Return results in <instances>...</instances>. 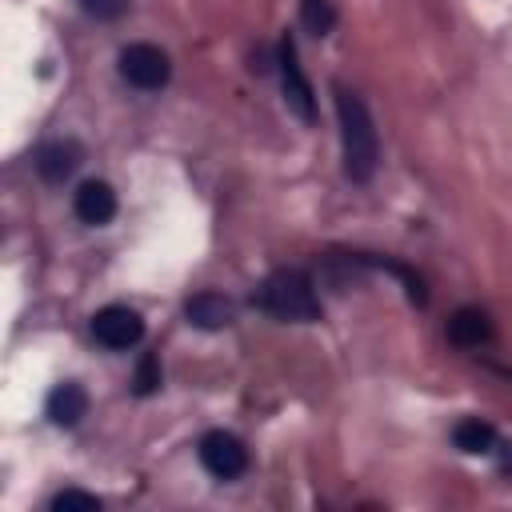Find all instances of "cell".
I'll return each instance as SVG.
<instances>
[{
	"label": "cell",
	"instance_id": "cell-1",
	"mask_svg": "<svg viewBox=\"0 0 512 512\" xmlns=\"http://www.w3.org/2000/svg\"><path fill=\"white\" fill-rule=\"evenodd\" d=\"M336 96V120H340V148H344V176L364 184L376 176L380 164V140H376V124L364 108V100L348 88V84H332Z\"/></svg>",
	"mask_w": 512,
	"mask_h": 512
},
{
	"label": "cell",
	"instance_id": "cell-8",
	"mask_svg": "<svg viewBox=\"0 0 512 512\" xmlns=\"http://www.w3.org/2000/svg\"><path fill=\"white\" fill-rule=\"evenodd\" d=\"M80 144L76 140H48V144H40V152H36V172L48 180V184H60V180H68L76 168H80Z\"/></svg>",
	"mask_w": 512,
	"mask_h": 512
},
{
	"label": "cell",
	"instance_id": "cell-7",
	"mask_svg": "<svg viewBox=\"0 0 512 512\" xmlns=\"http://www.w3.org/2000/svg\"><path fill=\"white\" fill-rule=\"evenodd\" d=\"M72 212L84 220V224H108L116 216V192L108 180H84L76 192H72Z\"/></svg>",
	"mask_w": 512,
	"mask_h": 512
},
{
	"label": "cell",
	"instance_id": "cell-12",
	"mask_svg": "<svg viewBox=\"0 0 512 512\" xmlns=\"http://www.w3.org/2000/svg\"><path fill=\"white\" fill-rule=\"evenodd\" d=\"M452 440H456V448H460V452L480 456V452H492L496 432H492V424H484V420L468 416V420H460V424L452 428Z\"/></svg>",
	"mask_w": 512,
	"mask_h": 512
},
{
	"label": "cell",
	"instance_id": "cell-14",
	"mask_svg": "<svg viewBox=\"0 0 512 512\" xmlns=\"http://www.w3.org/2000/svg\"><path fill=\"white\" fill-rule=\"evenodd\" d=\"M52 512H100V500L80 488H64L52 496Z\"/></svg>",
	"mask_w": 512,
	"mask_h": 512
},
{
	"label": "cell",
	"instance_id": "cell-15",
	"mask_svg": "<svg viewBox=\"0 0 512 512\" xmlns=\"http://www.w3.org/2000/svg\"><path fill=\"white\" fill-rule=\"evenodd\" d=\"M156 388H160V360H156V352H144L140 368H136V396H152Z\"/></svg>",
	"mask_w": 512,
	"mask_h": 512
},
{
	"label": "cell",
	"instance_id": "cell-16",
	"mask_svg": "<svg viewBox=\"0 0 512 512\" xmlns=\"http://www.w3.org/2000/svg\"><path fill=\"white\" fill-rule=\"evenodd\" d=\"M80 8L88 16H96V20H116V16H124L128 0H80Z\"/></svg>",
	"mask_w": 512,
	"mask_h": 512
},
{
	"label": "cell",
	"instance_id": "cell-11",
	"mask_svg": "<svg viewBox=\"0 0 512 512\" xmlns=\"http://www.w3.org/2000/svg\"><path fill=\"white\" fill-rule=\"evenodd\" d=\"M488 336H492V324H488V316H484L480 308H460V312H452V320H448V340H452V344H460V348H480Z\"/></svg>",
	"mask_w": 512,
	"mask_h": 512
},
{
	"label": "cell",
	"instance_id": "cell-13",
	"mask_svg": "<svg viewBox=\"0 0 512 512\" xmlns=\"http://www.w3.org/2000/svg\"><path fill=\"white\" fill-rule=\"evenodd\" d=\"M300 20L312 36H328L336 24V8H332V0H300Z\"/></svg>",
	"mask_w": 512,
	"mask_h": 512
},
{
	"label": "cell",
	"instance_id": "cell-9",
	"mask_svg": "<svg viewBox=\"0 0 512 512\" xmlns=\"http://www.w3.org/2000/svg\"><path fill=\"white\" fill-rule=\"evenodd\" d=\"M184 316H188V324H196L204 332H216V328H228L236 320V308L220 292H196V296L184 300Z\"/></svg>",
	"mask_w": 512,
	"mask_h": 512
},
{
	"label": "cell",
	"instance_id": "cell-3",
	"mask_svg": "<svg viewBox=\"0 0 512 512\" xmlns=\"http://www.w3.org/2000/svg\"><path fill=\"white\" fill-rule=\"evenodd\" d=\"M120 76H124L132 88L156 92V88L168 84V76H172V60H168L164 48L140 40V44H128V48L120 52Z\"/></svg>",
	"mask_w": 512,
	"mask_h": 512
},
{
	"label": "cell",
	"instance_id": "cell-2",
	"mask_svg": "<svg viewBox=\"0 0 512 512\" xmlns=\"http://www.w3.org/2000/svg\"><path fill=\"white\" fill-rule=\"evenodd\" d=\"M260 308L272 312L276 320H288V324L320 320L316 288H312L308 272H300V268H280V272H272V276L260 284Z\"/></svg>",
	"mask_w": 512,
	"mask_h": 512
},
{
	"label": "cell",
	"instance_id": "cell-10",
	"mask_svg": "<svg viewBox=\"0 0 512 512\" xmlns=\"http://www.w3.org/2000/svg\"><path fill=\"white\" fill-rule=\"evenodd\" d=\"M44 412H48L52 424L72 428V424H80V420L88 416V392H84L76 380H64V384H56V388L48 392Z\"/></svg>",
	"mask_w": 512,
	"mask_h": 512
},
{
	"label": "cell",
	"instance_id": "cell-4",
	"mask_svg": "<svg viewBox=\"0 0 512 512\" xmlns=\"http://www.w3.org/2000/svg\"><path fill=\"white\" fill-rule=\"evenodd\" d=\"M276 64H280V80H284V100H288V108H292L304 124H312V116H316V96H312V84H308V76H304V68H300V56H296V40H292V36L280 40Z\"/></svg>",
	"mask_w": 512,
	"mask_h": 512
},
{
	"label": "cell",
	"instance_id": "cell-5",
	"mask_svg": "<svg viewBox=\"0 0 512 512\" xmlns=\"http://www.w3.org/2000/svg\"><path fill=\"white\" fill-rule=\"evenodd\" d=\"M92 336H96L104 348L124 352V348L140 344L144 320H140V312H132L128 304H108V308H100V312L92 316Z\"/></svg>",
	"mask_w": 512,
	"mask_h": 512
},
{
	"label": "cell",
	"instance_id": "cell-6",
	"mask_svg": "<svg viewBox=\"0 0 512 512\" xmlns=\"http://www.w3.org/2000/svg\"><path fill=\"white\" fill-rule=\"evenodd\" d=\"M196 452H200V464L216 480H236L248 468V448L232 432H208V436H200V448Z\"/></svg>",
	"mask_w": 512,
	"mask_h": 512
}]
</instances>
